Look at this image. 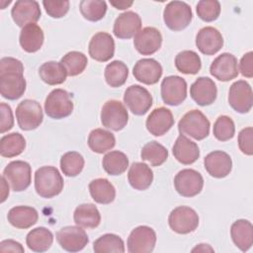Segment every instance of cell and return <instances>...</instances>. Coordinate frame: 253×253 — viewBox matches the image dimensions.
Returning <instances> with one entry per match:
<instances>
[{"label": "cell", "instance_id": "obj_42", "mask_svg": "<svg viewBox=\"0 0 253 253\" xmlns=\"http://www.w3.org/2000/svg\"><path fill=\"white\" fill-rule=\"evenodd\" d=\"M60 63L66 69L68 76H76L85 70L88 64V59L83 52L73 50L63 55Z\"/></svg>", "mask_w": 253, "mask_h": 253}, {"label": "cell", "instance_id": "obj_13", "mask_svg": "<svg viewBox=\"0 0 253 253\" xmlns=\"http://www.w3.org/2000/svg\"><path fill=\"white\" fill-rule=\"evenodd\" d=\"M152 101L149 91L140 85H131L125 91L124 102L129 111L136 116L146 114L152 106Z\"/></svg>", "mask_w": 253, "mask_h": 253}, {"label": "cell", "instance_id": "obj_47", "mask_svg": "<svg viewBox=\"0 0 253 253\" xmlns=\"http://www.w3.org/2000/svg\"><path fill=\"white\" fill-rule=\"evenodd\" d=\"M42 5L48 16L51 18H61L69 11V1H42Z\"/></svg>", "mask_w": 253, "mask_h": 253}, {"label": "cell", "instance_id": "obj_9", "mask_svg": "<svg viewBox=\"0 0 253 253\" xmlns=\"http://www.w3.org/2000/svg\"><path fill=\"white\" fill-rule=\"evenodd\" d=\"M128 113L124 104L118 100L107 101L101 110L102 125L114 131L122 130L127 124Z\"/></svg>", "mask_w": 253, "mask_h": 253}, {"label": "cell", "instance_id": "obj_4", "mask_svg": "<svg viewBox=\"0 0 253 253\" xmlns=\"http://www.w3.org/2000/svg\"><path fill=\"white\" fill-rule=\"evenodd\" d=\"M193 19V12L186 2L171 1L163 11L165 25L172 31L178 32L186 29Z\"/></svg>", "mask_w": 253, "mask_h": 253}, {"label": "cell", "instance_id": "obj_28", "mask_svg": "<svg viewBox=\"0 0 253 253\" xmlns=\"http://www.w3.org/2000/svg\"><path fill=\"white\" fill-rule=\"evenodd\" d=\"M230 235L236 247L245 252L253 244V225L247 219H237L231 224Z\"/></svg>", "mask_w": 253, "mask_h": 253}, {"label": "cell", "instance_id": "obj_17", "mask_svg": "<svg viewBox=\"0 0 253 253\" xmlns=\"http://www.w3.org/2000/svg\"><path fill=\"white\" fill-rule=\"evenodd\" d=\"M210 73L217 80L226 82L238 76V64L235 55L223 52L218 55L210 66Z\"/></svg>", "mask_w": 253, "mask_h": 253}, {"label": "cell", "instance_id": "obj_33", "mask_svg": "<svg viewBox=\"0 0 253 253\" xmlns=\"http://www.w3.org/2000/svg\"><path fill=\"white\" fill-rule=\"evenodd\" d=\"M53 242V234L52 232L43 227H36L32 229L26 237V243L34 252H44L47 251Z\"/></svg>", "mask_w": 253, "mask_h": 253}, {"label": "cell", "instance_id": "obj_45", "mask_svg": "<svg viewBox=\"0 0 253 253\" xmlns=\"http://www.w3.org/2000/svg\"><path fill=\"white\" fill-rule=\"evenodd\" d=\"M212 133L219 141H227L235 134V126L233 121L227 116H219L213 124Z\"/></svg>", "mask_w": 253, "mask_h": 253}, {"label": "cell", "instance_id": "obj_46", "mask_svg": "<svg viewBox=\"0 0 253 253\" xmlns=\"http://www.w3.org/2000/svg\"><path fill=\"white\" fill-rule=\"evenodd\" d=\"M197 14L205 22L215 21L220 14V4L216 0H201L198 2Z\"/></svg>", "mask_w": 253, "mask_h": 253}, {"label": "cell", "instance_id": "obj_16", "mask_svg": "<svg viewBox=\"0 0 253 253\" xmlns=\"http://www.w3.org/2000/svg\"><path fill=\"white\" fill-rule=\"evenodd\" d=\"M88 51L89 55L97 61H109L115 54V41L110 34L99 32L90 40Z\"/></svg>", "mask_w": 253, "mask_h": 253}, {"label": "cell", "instance_id": "obj_30", "mask_svg": "<svg viewBox=\"0 0 253 253\" xmlns=\"http://www.w3.org/2000/svg\"><path fill=\"white\" fill-rule=\"evenodd\" d=\"M44 40L43 32L37 24H29L22 28L19 42L22 48L30 53L41 49Z\"/></svg>", "mask_w": 253, "mask_h": 253}, {"label": "cell", "instance_id": "obj_35", "mask_svg": "<svg viewBox=\"0 0 253 253\" xmlns=\"http://www.w3.org/2000/svg\"><path fill=\"white\" fill-rule=\"evenodd\" d=\"M39 75L48 85H59L66 80L67 72L60 62L47 61L41 65Z\"/></svg>", "mask_w": 253, "mask_h": 253}, {"label": "cell", "instance_id": "obj_10", "mask_svg": "<svg viewBox=\"0 0 253 253\" xmlns=\"http://www.w3.org/2000/svg\"><path fill=\"white\" fill-rule=\"evenodd\" d=\"M174 187L182 197L192 198L200 194L203 190L204 178L194 169H183L176 174Z\"/></svg>", "mask_w": 253, "mask_h": 253}, {"label": "cell", "instance_id": "obj_12", "mask_svg": "<svg viewBox=\"0 0 253 253\" xmlns=\"http://www.w3.org/2000/svg\"><path fill=\"white\" fill-rule=\"evenodd\" d=\"M56 240L60 247L68 252L81 251L89 242V238L83 227L68 225L56 232Z\"/></svg>", "mask_w": 253, "mask_h": 253}, {"label": "cell", "instance_id": "obj_2", "mask_svg": "<svg viewBox=\"0 0 253 253\" xmlns=\"http://www.w3.org/2000/svg\"><path fill=\"white\" fill-rule=\"evenodd\" d=\"M63 186V178L53 166H42L35 173V190L42 198L50 199L59 195Z\"/></svg>", "mask_w": 253, "mask_h": 253}, {"label": "cell", "instance_id": "obj_26", "mask_svg": "<svg viewBox=\"0 0 253 253\" xmlns=\"http://www.w3.org/2000/svg\"><path fill=\"white\" fill-rule=\"evenodd\" d=\"M172 152L176 160L184 165L193 164L200 157L198 144L188 138L185 134H180L177 137L172 147Z\"/></svg>", "mask_w": 253, "mask_h": 253}, {"label": "cell", "instance_id": "obj_52", "mask_svg": "<svg viewBox=\"0 0 253 253\" xmlns=\"http://www.w3.org/2000/svg\"><path fill=\"white\" fill-rule=\"evenodd\" d=\"M132 3V1H110V4L119 10H125L126 8H129Z\"/></svg>", "mask_w": 253, "mask_h": 253}, {"label": "cell", "instance_id": "obj_32", "mask_svg": "<svg viewBox=\"0 0 253 253\" xmlns=\"http://www.w3.org/2000/svg\"><path fill=\"white\" fill-rule=\"evenodd\" d=\"M89 192L92 199L101 205L111 204L116 198L114 185L105 178H98L89 183Z\"/></svg>", "mask_w": 253, "mask_h": 253}, {"label": "cell", "instance_id": "obj_18", "mask_svg": "<svg viewBox=\"0 0 253 253\" xmlns=\"http://www.w3.org/2000/svg\"><path fill=\"white\" fill-rule=\"evenodd\" d=\"M41 15L40 4L35 0L17 1L11 10L13 21L21 28L29 24H35L40 20Z\"/></svg>", "mask_w": 253, "mask_h": 253}, {"label": "cell", "instance_id": "obj_54", "mask_svg": "<svg viewBox=\"0 0 253 253\" xmlns=\"http://www.w3.org/2000/svg\"><path fill=\"white\" fill-rule=\"evenodd\" d=\"M205 252V251H211L212 252L213 249L209 244H198L195 248L192 249V252Z\"/></svg>", "mask_w": 253, "mask_h": 253}, {"label": "cell", "instance_id": "obj_50", "mask_svg": "<svg viewBox=\"0 0 253 253\" xmlns=\"http://www.w3.org/2000/svg\"><path fill=\"white\" fill-rule=\"evenodd\" d=\"M239 71L244 77L252 78L253 77V52L248 51L240 59L239 62Z\"/></svg>", "mask_w": 253, "mask_h": 253}, {"label": "cell", "instance_id": "obj_27", "mask_svg": "<svg viewBox=\"0 0 253 253\" xmlns=\"http://www.w3.org/2000/svg\"><path fill=\"white\" fill-rule=\"evenodd\" d=\"M11 225L20 229H27L37 223L39 219L38 211L28 206H17L12 208L7 214Z\"/></svg>", "mask_w": 253, "mask_h": 253}, {"label": "cell", "instance_id": "obj_21", "mask_svg": "<svg viewBox=\"0 0 253 253\" xmlns=\"http://www.w3.org/2000/svg\"><path fill=\"white\" fill-rule=\"evenodd\" d=\"M140 29L141 19L139 15L132 11H126L115 20L113 33L118 39L127 40L134 37Z\"/></svg>", "mask_w": 253, "mask_h": 253}, {"label": "cell", "instance_id": "obj_23", "mask_svg": "<svg viewBox=\"0 0 253 253\" xmlns=\"http://www.w3.org/2000/svg\"><path fill=\"white\" fill-rule=\"evenodd\" d=\"M191 98L200 106L211 105L217 95L216 85L209 77H199L190 87Z\"/></svg>", "mask_w": 253, "mask_h": 253}, {"label": "cell", "instance_id": "obj_24", "mask_svg": "<svg viewBox=\"0 0 253 253\" xmlns=\"http://www.w3.org/2000/svg\"><path fill=\"white\" fill-rule=\"evenodd\" d=\"M204 165L211 177L218 179L226 177L232 169V161L229 154L221 150L210 152L204 159Z\"/></svg>", "mask_w": 253, "mask_h": 253}, {"label": "cell", "instance_id": "obj_25", "mask_svg": "<svg viewBox=\"0 0 253 253\" xmlns=\"http://www.w3.org/2000/svg\"><path fill=\"white\" fill-rule=\"evenodd\" d=\"M174 125L172 112L164 107L154 109L146 119V128L154 136L165 134Z\"/></svg>", "mask_w": 253, "mask_h": 253}, {"label": "cell", "instance_id": "obj_11", "mask_svg": "<svg viewBox=\"0 0 253 253\" xmlns=\"http://www.w3.org/2000/svg\"><path fill=\"white\" fill-rule=\"evenodd\" d=\"M156 243V233L147 225H139L131 230L126 245L129 253H150Z\"/></svg>", "mask_w": 253, "mask_h": 253}, {"label": "cell", "instance_id": "obj_1", "mask_svg": "<svg viewBox=\"0 0 253 253\" xmlns=\"http://www.w3.org/2000/svg\"><path fill=\"white\" fill-rule=\"evenodd\" d=\"M27 87L23 63L14 57H3L0 60V93L3 98L17 100Z\"/></svg>", "mask_w": 253, "mask_h": 253}, {"label": "cell", "instance_id": "obj_19", "mask_svg": "<svg viewBox=\"0 0 253 253\" xmlns=\"http://www.w3.org/2000/svg\"><path fill=\"white\" fill-rule=\"evenodd\" d=\"M162 44V35L154 27H145L140 30L133 40L135 49L142 55L155 53Z\"/></svg>", "mask_w": 253, "mask_h": 253}, {"label": "cell", "instance_id": "obj_34", "mask_svg": "<svg viewBox=\"0 0 253 253\" xmlns=\"http://www.w3.org/2000/svg\"><path fill=\"white\" fill-rule=\"evenodd\" d=\"M87 142L92 151L102 154L108 150H111L116 145V138L115 135L109 130L95 128L89 133Z\"/></svg>", "mask_w": 253, "mask_h": 253}, {"label": "cell", "instance_id": "obj_49", "mask_svg": "<svg viewBox=\"0 0 253 253\" xmlns=\"http://www.w3.org/2000/svg\"><path fill=\"white\" fill-rule=\"evenodd\" d=\"M1 112V124H0V132L4 133L10 130L14 126V117L11 107L6 103L0 104Z\"/></svg>", "mask_w": 253, "mask_h": 253}, {"label": "cell", "instance_id": "obj_7", "mask_svg": "<svg viewBox=\"0 0 253 253\" xmlns=\"http://www.w3.org/2000/svg\"><path fill=\"white\" fill-rule=\"evenodd\" d=\"M3 177L10 184L14 192L25 191L32 182L31 165L23 160L11 161L5 167Z\"/></svg>", "mask_w": 253, "mask_h": 253}, {"label": "cell", "instance_id": "obj_40", "mask_svg": "<svg viewBox=\"0 0 253 253\" xmlns=\"http://www.w3.org/2000/svg\"><path fill=\"white\" fill-rule=\"evenodd\" d=\"M140 157L142 160L149 162L151 166L157 167L167 160L168 150L159 142L152 140L143 145Z\"/></svg>", "mask_w": 253, "mask_h": 253}, {"label": "cell", "instance_id": "obj_31", "mask_svg": "<svg viewBox=\"0 0 253 253\" xmlns=\"http://www.w3.org/2000/svg\"><path fill=\"white\" fill-rule=\"evenodd\" d=\"M76 225L83 228H95L101 222V214L97 207L93 204L79 205L73 213Z\"/></svg>", "mask_w": 253, "mask_h": 253}, {"label": "cell", "instance_id": "obj_44", "mask_svg": "<svg viewBox=\"0 0 253 253\" xmlns=\"http://www.w3.org/2000/svg\"><path fill=\"white\" fill-rule=\"evenodd\" d=\"M82 16L91 22L102 20L107 13V3L101 0H82L79 4Z\"/></svg>", "mask_w": 253, "mask_h": 253}, {"label": "cell", "instance_id": "obj_39", "mask_svg": "<svg viewBox=\"0 0 253 253\" xmlns=\"http://www.w3.org/2000/svg\"><path fill=\"white\" fill-rule=\"evenodd\" d=\"M104 76L109 86L113 88L121 87L127 79L128 68L123 61L114 60L106 66Z\"/></svg>", "mask_w": 253, "mask_h": 253}, {"label": "cell", "instance_id": "obj_29", "mask_svg": "<svg viewBox=\"0 0 253 253\" xmlns=\"http://www.w3.org/2000/svg\"><path fill=\"white\" fill-rule=\"evenodd\" d=\"M129 185L138 191L148 189L153 181V172L150 167L142 162H133L127 173Z\"/></svg>", "mask_w": 253, "mask_h": 253}, {"label": "cell", "instance_id": "obj_48", "mask_svg": "<svg viewBox=\"0 0 253 253\" xmlns=\"http://www.w3.org/2000/svg\"><path fill=\"white\" fill-rule=\"evenodd\" d=\"M252 136H253V128L251 126L241 129L238 134V146L241 152L244 153L245 155L250 156L253 154Z\"/></svg>", "mask_w": 253, "mask_h": 253}, {"label": "cell", "instance_id": "obj_51", "mask_svg": "<svg viewBox=\"0 0 253 253\" xmlns=\"http://www.w3.org/2000/svg\"><path fill=\"white\" fill-rule=\"evenodd\" d=\"M0 251L1 252H19L23 253L25 251L22 244L13 239H6L1 241L0 243Z\"/></svg>", "mask_w": 253, "mask_h": 253}, {"label": "cell", "instance_id": "obj_20", "mask_svg": "<svg viewBox=\"0 0 253 253\" xmlns=\"http://www.w3.org/2000/svg\"><path fill=\"white\" fill-rule=\"evenodd\" d=\"M196 45L203 54L213 55L222 47L223 38L217 29L205 27L196 36Z\"/></svg>", "mask_w": 253, "mask_h": 253}, {"label": "cell", "instance_id": "obj_37", "mask_svg": "<svg viewBox=\"0 0 253 253\" xmlns=\"http://www.w3.org/2000/svg\"><path fill=\"white\" fill-rule=\"evenodd\" d=\"M102 166L109 175L118 176L123 174L128 167V158L124 152L113 150L104 155Z\"/></svg>", "mask_w": 253, "mask_h": 253}, {"label": "cell", "instance_id": "obj_14", "mask_svg": "<svg viewBox=\"0 0 253 253\" xmlns=\"http://www.w3.org/2000/svg\"><path fill=\"white\" fill-rule=\"evenodd\" d=\"M161 98L166 105L178 106L187 98V82L177 75L165 77L161 82Z\"/></svg>", "mask_w": 253, "mask_h": 253}, {"label": "cell", "instance_id": "obj_5", "mask_svg": "<svg viewBox=\"0 0 253 253\" xmlns=\"http://www.w3.org/2000/svg\"><path fill=\"white\" fill-rule=\"evenodd\" d=\"M74 105L70 94L64 89H54L46 97L44 102L45 114L54 120L64 119L71 115Z\"/></svg>", "mask_w": 253, "mask_h": 253}, {"label": "cell", "instance_id": "obj_3", "mask_svg": "<svg viewBox=\"0 0 253 253\" xmlns=\"http://www.w3.org/2000/svg\"><path fill=\"white\" fill-rule=\"evenodd\" d=\"M210 121L199 110L189 111L178 123L180 133L189 135L196 140L206 138L210 133Z\"/></svg>", "mask_w": 253, "mask_h": 253}, {"label": "cell", "instance_id": "obj_22", "mask_svg": "<svg viewBox=\"0 0 253 253\" xmlns=\"http://www.w3.org/2000/svg\"><path fill=\"white\" fill-rule=\"evenodd\" d=\"M162 66L154 58H141L132 68L134 78L146 85H153L162 76Z\"/></svg>", "mask_w": 253, "mask_h": 253}, {"label": "cell", "instance_id": "obj_53", "mask_svg": "<svg viewBox=\"0 0 253 253\" xmlns=\"http://www.w3.org/2000/svg\"><path fill=\"white\" fill-rule=\"evenodd\" d=\"M1 182H2V193H1L2 199H1V202L3 203L9 195V187H8V182L6 181V179L3 176L1 178Z\"/></svg>", "mask_w": 253, "mask_h": 253}, {"label": "cell", "instance_id": "obj_8", "mask_svg": "<svg viewBox=\"0 0 253 253\" xmlns=\"http://www.w3.org/2000/svg\"><path fill=\"white\" fill-rule=\"evenodd\" d=\"M170 228L179 234H188L197 229L199 215L196 211L187 206H180L171 211L168 216Z\"/></svg>", "mask_w": 253, "mask_h": 253}, {"label": "cell", "instance_id": "obj_36", "mask_svg": "<svg viewBox=\"0 0 253 253\" xmlns=\"http://www.w3.org/2000/svg\"><path fill=\"white\" fill-rule=\"evenodd\" d=\"M26 148V139L19 132L8 133L0 139V154L3 157L12 158L20 155Z\"/></svg>", "mask_w": 253, "mask_h": 253}, {"label": "cell", "instance_id": "obj_38", "mask_svg": "<svg viewBox=\"0 0 253 253\" xmlns=\"http://www.w3.org/2000/svg\"><path fill=\"white\" fill-rule=\"evenodd\" d=\"M175 66L181 73L197 74L202 67V61L194 50H183L176 55Z\"/></svg>", "mask_w": 253, "mask_h": 253}, {"label": "cell", "instance_id": "obj_15", "mask_svg": "<svg viewBox=\"0 0 253 253\" xmlns=\"http://www.w3.org/2000/svg\"><path fill=\"white\" fill-rule=\"evenodd\" d=\"M228 103L237 113H248L253 105V95L250 84L245 80H238L232 83L228 92Z\"/></svg>", "mask_w": 253, "mask_h": 253}, {"label": "cell", "instance_id": "obj_6", "mask_svg": "<svg viewBox=\"0 0 253 253\" xmlns=\"http://www.w3.org/2000/svg\"><path fill=\"white\" fill-rule=\"evenodd\" d=\"M16 119L21 129H36L41 126L43 119L40 103L32 99L23 100L16 108Z\"/></svg>", "mask_w": 253, "mask_h": 253}, {"label": "cell", "instance_id": "obj_43", "mask_svg": "<svg viewBox=\"0 0 253 253\" xmlns=\"http://www.w3.org/2000/svg\"><path fill=\"white\" fill-rule=\"evenodd\" d=\"M84 158L76 151H68L60 158V168L62 173L67 177H75L79 175L84 168Z\"/></svg>", "mask_w": 253, "mask_h": 253}, {"label": "cell", "instance_id": "obj_41", "mask_svg": "<svg viewBox=\"0 0 253 253\" xmlns=\"http://www.w3.org/2000/svg\"><path fill=\"white\" fill-rule=\"evenodd\" d=\"M93 250L96 253H124L125 243L119 235L114 233H106L94 241Z\"/></svg>", "mask_w": 253, "mask_h": 253}]
</instances>
